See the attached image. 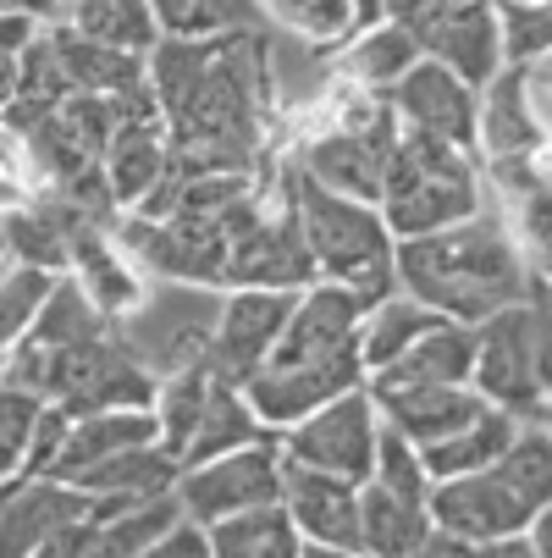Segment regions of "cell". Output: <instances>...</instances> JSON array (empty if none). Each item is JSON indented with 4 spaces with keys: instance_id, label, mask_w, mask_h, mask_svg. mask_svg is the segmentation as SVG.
<instances>
[{
    "instance_id": "obj_22",
    "label": "cell",
    "mask_w": 552,
    "mask_h": 558,
    "mask_svg": "<svg viewBox=\"0 0 552 558\" xmlns=\"http://www.w3.org/2000/svg\"><path fill=\"white\" fill-rule=\"evenodd\" d=\"M61 72H66V89L72 95H122V89H138L149 77V56H127V50H106L84 34H72L66 23H50L45 28Z\"/></svg>"
},
{
    "instance_id": "obj_41",
    "label": "cell",
    "mask_w": 552,
    "mask_h": 558,
    "mask_svg": "<svg viewBox=\"0 0 552 558\" xmlns=\"http://www.w3.org/2000/svg\"><path fill=\"white\" fill-rule=\"evenodd\" d=\"M89 536H95V514L66 520V525H61V531H50L28 558H84V553H89Z\"/></svg>"
},
{
    "instance_id": "obj_7",
    "label": "cell",
    "mask_w": 552,
    "mask_h": 558,
    "mask_svg": "<svg viewBox=\"0 0 552 558\" xmlns=\"http://www.w3.org/2000/svg\"><path fill=\"white\" fill-rule=\"evenodd\" d=\"M172 493H177L183 520H194V525H216L226 514L282 504V442H277V432L260 437V442L232 448V453H216L205 464H183Z\"/></svg>"
},
{
    "instance_id": "obj_47",
    "label": "cell",
    "mask_w": 552,
    "mask_h": 558,
    "mask_svg": "<svg viewBox=\"0 0 552 558\" xmlns=\"http://www.w3.org/2000/svg\"><path fill=\"white\" fill-rule=\"evenodd\" d=\"M525 7H541V0H525Z\"/></svg>"
},
{
    "instance_id": "obj_11",
    "label": "cell",
    "mask_w": 552,
    "mask_h": 558,
    "mask_svg": "<svg viewBox=\"0 0 552 558\" xmlns=\"http://www.w3.org/2000/svg\"><path fill=\"white\" fill-rule=\"evenodd\" d=\"M293 299L287 288H226L221 293V310H216V332H210V371L232 387H244L277 349L287 315H293Z\"/></svg>"
},
{
    "instance_id": "obj_18",
    "label": "cell",
    "mask_w": 552,
    "mask_h": 558,
    "mask_svg": "<svg viewBox=\"0 0 552 558\" xmlns=\"http://www.w3.org/2000/svg\"><path fill=\"white\" fill-rule=\"evenodd\" d=\"M365 392L376 398V415L409 437L415 448L442 442L447 432H458L464 421H476V410L487 398L476 387H415V381H365Z\"/></svg>"
},
{
    "instance_id": "obj_32",
    "label": "cell",
    "mask_w": 552,
    "mask_h": 558,
    "mask_svg": "<svg viewBox=\"0 0 552 558\" xmlns=\"http://www.w3.org/2000/svg\"><path fill=\"white\" fill-rule=\"evenodd\" d=\"M420 61V39L404 28V23H370L348 50H343V66H348V77H359V84L365 89H392V84H398V77L409 72Z\"/></svg>"
},
{
    "instance_id": "obj_26",
    "label": "cell",
    "mask_w": 552,
    "mask_h": 558,
    "mask_svg": "<svg viewBox=\"0 0 552 558\" xmlns=\"http://www.w3.org/2000/svg\"><path fill=\"white\" fill-rule=\"evenodd\" d=\"M205 558H304V536L282 504H266L205 525Z\"/></svg>"
},
{
    "instance_id": "obj_23",
    "label": "cell",
    "mask_w": 552,
    "mask_h": 558,
    "mask_svg": "<svg viewBox=\"0 0 552 558\" xmlns=\"http://www.w3.org/2000/svg\"><path fill=\"white\" fill-rule=\"evenodd\" d=\"M476 371V327L464 322H442L431 327L415 349H404L392 365L370 371L365 381H415V387H469Z\"/></svg>"
},
{
    "instance_id": "obj_43",
    "label": "cell",
    "mask_w": 552,
    "mask_h": 558,
    "mask_svg": "<svg viewBox=\"0 0 552 558\" xmlns=\"http://www.w3.org/2000/svg\"><path fill=\"white\" fill-rule=\"evenodd\" d=\"M469 558H541L530 547V536H492V542H469Z\"/></svg>"
},
{
    "instance_id": "obj_30",
    "label": "cell",
    "mask_w": 552,
    "mask_h": 558,
    "mask_svg": "<svg viewBox=\"0 0 552 558\" xmlns=\"http://www.w3.org/2000/svg\"><path fill=\"white\" fill-rule=\"evenodd\" d=\"M260 437H271V432L255 421L244 387H232V381L216 376V381H210V398H205V410H199V421H194V432H188L183 464H205V459H216V453H232V448L260 442Z\"/></svg>"
},
{
    "instance_id": "obj_25",
    "label": "cell",
    "mask_w": 552,
    "mask_h": 558,
    "mask_svg": "<svg viewBox=\"0 0 552 558\" xmlns=\"http://www.w3.org/2000/svg\"><path fill=\"white\" fill-rule=\"evenodd\" d=\"M519 426H525L519 415H508V410H498V404H481V410H476V421H464V426H458V432H447L442 442L420 448L426 475H431V482H447V475L492 470V464H498V453L514 442V432H519Z\"/></svg>"
},
{
    "instance_id": "obj_45",
    "label": "cell",
    "mask_w": 552,
    "mask_h": 558,
    "mask_svg": "<svg viewBox=\"0 0 552 558\" xmlns=\"http://www.w3.org/2000/svg\"><path fill=\"white\" fill-rule=\"evenodd\" d=\"M56 7H61V0H0V12H23V17H39V23H45Z\"/></svg>"
},
{
    "instance_id": "obj_29",
    "label": "cell",
    "mask_w": 552,
    "mask_h": 558,
    "mask_svg": "<svg viewBox=\"0 0 552 558\" xmlns=\"http://www.w3.org/2000/svg\"><path fill=\"white\" fill-rule=\"evenodd\" d=\"M447 315H437V310H426L420 299H409V293H387L381 304H370L365 310V322H359V360H365V376L370 371H381V365H392L404 349H415L431 327H442Z\"/></svg>"
},
{
    "instance_id": "obj_14",
    "label": "cell",
    "mask_w": 552,
    "mask_h": 558,
    "mask_svg": "<svg viewBox=\"0 0 552 558\" xmlns=\"http://www.w3.org/2000/svg\"><path fill=\"white\" fill-rule=\"evenodd\" d=\"M420 39V56L442 61L453 77H464L469 89H487L492 77L508 66L503 61V23H498V0H453L437 17L409 28Z\"/></svg>"
},
{
    "instance_id": "obj_27",
    "label": "cell",
    "mask_w": 552,
    "mask_h": 558,
    "mask_svg": "<svg viewBox=\"0 0 552 558\" xmlns=\"http://www.w3.org/2000/svg\"><path fill=\"white\" fill-rule=\"evenodd\" d=\"M66 7V28L84 34L106 50H127V56H149L161 45V23H155L149 0H61Z\"/></svg>"
},
{
    "instance_id": "obj_33",
    "label": "cell",
    "mask_w": 552,
    "mask_h": 558,
    "mask_svg": "<svg viewBox=\"0 0 552 558\" xmlns=\"http://www.w3.org/2000/svg\"><path fill=\"white\" fill-rule=\"evenodd\" d=\"M492 470L503 475V487L536 514L541 504H552V432L541 421H525L514 432V442L498 453Z\"/></svg>"
},
{
    "instance_id": "obj_42",
    "label": "cell",
    "mask_w": 552,
    "mask_h": 558,
    "mask_svg": "<svg viewBox=\"0 0 552 558\" xmlns=\"http://www.w3.org/2000/svg\"><path fill=\"white\" fill-rule=\"evenodd\" d=\"M138 558H205V525L194 520H177L167 536H155Z\"/></svg>"
},
{
    "instance_id": "obj_24",
    "label": "cell",
    "mask_w": 552,
    "mask_h": 558,
    "mask_svg": "<svg viewBox=\"0 0 552 558\" xmlns=\"http://www.w3.org/2000/svg\"><path fill=\"white\" fill-rule=\"evenodd\" d=\"M183 464L161 448V442H138V448H122L100 464H89L84 475H77V493L89 498H122V504H144V498H167L177 487Z\"/></svg>"
},
{
    "instance_id": "obj_38",
    "label": "cell",
    "mask_w": 552,
    "mask_h": 558,
    "mask_svg": "<svg viewBox=\"0 0 552 558\" xmlns=\"http://www.w3.org/2000/svg\"><path fill=\"white\" fill-rule=\"evenodd\" d=\"M519 205V238H525V266L541 288H552V183H541L536 194L514 199Z\"/></svg>"
},
{
    "instance_id": "obj_39",
    "label": "cell",
    "mask_w": 552,
    "mask_h": 558,
    "mask_svg": "<svg viewBox=\"0 0 552 558\" xmlns=\"http://www.w3.org/2000/svg\"><path fill=\"white\" fill-rule=\"evenodd\" d=\"M72 432V415L61 404H39V421H34V437H28V459H23V475H50L61 442Z\"/></svg>"
},
{
    "instance_id": "obj_21",
    "label": "cell",
    "mask_w": 552,
    "mask_h": 558,
    "mask_svg": "<svg viewBox=\"0 0 552 558\" xmlns=\"http://www.w3.org/2000/svg\"><path fill=\"white\" fill-rule=\"evenodd\" d=\"M100 172H106V189H111L116 210H133L167 172V122L161 117H127V122H116Z\"/></svg>"
},
{
    "instance_id": "obj_28",
    "label": "cell",
    "mask_w": 552,
    "mask_h": 558,
    "mask_svg": "<svg viewBox=\"0 0 552 558\" xmlns=\"http://www.w3.org/2000/svg\"><path fill=\"white\" fill-rule=\"evenodd\" d=\"M426 536H431L426 504H404L376 482L359 487V553L365 558H409Z\"/></svg>"
},
{
    "instance_id": "obj_31",
    "label": "cell",
    "mask_w": 552,
    "mask_h": 558,
    "mask_svg": "<svg viewBox=\"0 0 552 558\" xmlns=\"http://www.w3.org/2000/svg\"><path fill=\"white\" fill-rule=\"evenodd\" d=\"M106 327H111V315H106L84 288H77L72 271H61L56 288L45 293L39 315L28 322V338L45 343V349H66V343H84V338H95V332H106Z\"/></svg>"
},
{
    "instance_id": "obj_46",
    "label": "cell",
    "mask_w": 552,
    "mask_h": 558,
    "mask_svg": "<svg viewBox=\"0 0 552 558\" xmlns=\"http://www.w3.org/2000/svg\"><path fill=\"white\" fill-rule=\"evenodd\" d=\"M530 299H536V304H541V310L552 315V288H541V282H530Z\"/></svg>"
},
{
    "instance_id": "obj_1",
    "label": "cell",
    "mask_w": 552,
    "mask_h": 558,
    "mask_svg": "<svg viewBox=\"0 0 552 558\" xmlns=\"http://www.w3.org/2000/svg\"><path fill=\"white\" fill-rule=\"evenodd\" d=\"M266 45L255 28L232 34H161L149 50V89L167 122V161L183 178L255 172L266 128Z\"/></svg>"
},
{
    "instance_id": "obj_4",
    "label": "cell",
    "mask_w": 552,
    "mask_h": 558,
    "mask_svg": "<svg viewBox=\"0 0 552 558\" xmlns=\"http://www.w3.org/2000/svg\"><path fill=\"white\" fill-rule=\"evenodd\" d=\"M381 221L392 238H420L437 227H453L464 216L481 210V178H476V155L453 149L426 133H398L381 172Z\"/></svg>"
},
{
    "instance_id": "obj_19",
    "label": "cell",
    "mask_w": 552,
    "mask_h": 558,
    "mask_svg": "<svg viewBox=\"0 0 552 558\" xmlns=\"http://www.w3.org/2000/svg\"><path fill=\"white\" fill-rule=\"evenodd\" d=\"M138 442H161V421L155 410H95V415H72V432L50 464L56 482H77L89 464L122 453V448H138Z\"/></svg>"
},
{
    "instance_id": "obj_35",
    "label": "cell",
    "mask_w": 552,
    "mask_h": 558,
    "mask_svg": "<svg viewBox=\"0 0 552 558\" xmlns=\"http://www.w3.org/2000/svg\"><path fill=\"white\" fill-rule=\"evenodd\" d=\"M56 277H61V271L23 266V260L0 271V349L17 343V338L28 332V322L39 315V304H45V293L56 288Z\"/></svg>"
},
{
    "instance_id": "obj_16",
    "label": "cell",
    "mask_w": 552,
    "mask_h": 558,
    "mask_svg": "<svg viewBox=\"0 0 552 558\" xmlns=\"http://www.w3.org/2000/svg\"><path fill=\"white\" fill-rule=\"evenodd\" d=\"M282 509L309 547L359 553V487L282 453Z\"/></svg>"
},
{
    "instance_id": "obj_9",
    "label": "cell",
    "mask_w": 552,
    "mask_h": 558,
    "mask_svg": "<svg viewBox=\"0 0 552 558\" xmlns=\"http://www.w3.org/2000/svg\"><path fill=\"white\" fill-rule=\"evenodd\" d=\"M376 437H381V415H376V398L365 387L332 398V404H321L315 415L277 432V442L293 464L343 475V482H354V487H365L370 470H376Z\"/></svg>"
},
{
    "instance_id": "obj_5",
    "label": "cell",
    "mask_w": 552,
    "mask_h": 558,
    "mask_svg": "<svg viewBox=\"0 0 552 558\" xmlns=\"http://www.w3.org/2000/svg\"><path fill=\"white\" fill-rule=\"evenodd\" d=\"M216 310H221V288L155 282V288H144V299L127 315H116L111 327L155 381H167V376H177V371H188L210 354Z\"/></svg>"
},
{
    "instance_id": "obj_6",
    "label": "cell",
    "mask_w": 552,
    "mask_h": 558,
    "mask_svg": "<svg viewBox=\"0 0 552 558\" xmlns=\"http://www.w3.org/2000/svg\"><path fill=\"white\" fill-rule=\"evenodd\" d=\"M155 381L127 343L116 338V327L66 343L50 360V381H45V404H61L66 415H95V410H155Z\"/></svg>"
},
{
    "instance_id": "obj_3",
    "label": "cell",
    "mask_w": 552,
    "mask_h": 558,
    "mask_svg": "<svg viewBox=\"0 0 552 558\" xmlns=\"http://www.w3.org/2000/svg\"><path fill=\"white\" fill-rule=\"evenodd\" d=\"M277 189L298 216V232H304L309 260H315V282L348 288L354 299H365V310L381 304L387 293H398V277H392V232H387L376 205L315 183L298 161L282 172Z\"/></svg>"
},
{
    "instance_id": "obj_34",
    "label": "cell",
    "mask_w": 552,
    "mask_h": 558,
    "mask_svg": "<svg viewBox=\"0 0 552 558\" xmlns=\"http://www.w3.org/2000/svg\"><path fill=\"white\" fill-rule=\"evenodd\" d=\"M370 482L387 487L392 498H404V504H426L431 498V475H426V459L409 437H398L387 421H381V437H376V470H370Z\"/></svg>"
},
{
    "instance_id": "obj_15",
    "label": "cell",
    "mask_w": 552,
    "mask_h": 558,
    "mask_svg": "<svg viewBox=\"0 0 552 558\" xmlns=\"http://www.w3.org/2000/svg\"><path fill=\"white\" fill-rule=\"evenodd\" d=\"M426 514L437 531L458 536V542H492V536H519L530 525V509L503 487L498 470H469V475H447L431 482Z\"/></svg>"
},
{
    "instance_id": "obj_44",
    "label": "cell",
    "mask_w": 552,
    "mask_h": 558,
    "mask_svg": "<svg viewBox=\"0 0 552 558\" xmlns=\"http://www.w3.org/2000/svg\"><path fill=\"white\" fill-rule=\"evenodd\" d=\"M525 536H530V547H536L541 558H552V504H541V509L530 514V525H525Z\"/></svg>"
},
{
    "instance_id": "obj_8",
    "label": "cell",
    "mask_w": 552,
    "mask_h": 558,
    "mask_svg": "<svg viewBox=\"0 0 552 558\" xmlns=\"http://www.w3.org/2000/svg\"><path fill=\"white\" fill-rule=\"evenodd\" d=\"M398 117H392L387 95L359 106L348 122H338L332 133H315L298 155V167L315 178V183H327L348 199H365L376 205L381 199V172H387V155L392 144H398Z\"/></svg>"
},
{
    "instance_id": "obj_20",
    "label": "cell",
    "mask_w": 552,
    "mask_h": 558,
    "mask_svg": "<svg viewBox=\"0 0 552 558\" xmlns=\"http://www.w3.org/2000/svg\"><path fill=\"white\" fill-rule=\"evenodd\" d=\"M541 138L547 133L530 111L525 66H503L476 100V149H487L492 161H503V155H536Z\"/></svg>"
},
{
    "instance_id": "obj_13",
    "label": "cell",
    "mask_w": 552,
    "mask_h": 558,
    "mask_svg": "<svg viewBox=\"0 0 552 558\" xmlns=\"http://www.w3.org/2000/svg\"><path fill=\"white\" fill-rule=\"evenodd\" d=\"M476 100L481 95L431 56H420L398 84L387 89V106H392V117H398V128L442 138V144L469 149V155H476Z\"/></svg>"
},
{
    "instance_id": "obj_2",
    "label": "cell",
    "mask_w": 552,
    "mask_h": 558,
    "mask_svg": "<svg viewBox=\"0 0 552 558\" xmlns=\"http://www.w3.org/2000/svg\"><path fill=\"white\" fill-rule=\"evenodd\" d=\"M392 277H398V293L464 327H481L487 315L530 299L536 282L514 232L487 210L420 238H392Z\"/></svg>"
},
{
    "instance_id": "obj_10",
    "label": "cell",
    "mask_w": 552,
    "mask_h": 558,
    "mask_svg": "<svg viewBox=\"0 0 552 558\" xmlns=\"http://www.w3.org/2000/svg\"><path fill=\"white\" fill-rule=\"evenodd\" d=\"M487 404L536 421L541 415V376H536V304L519 299L476 327V371H469Z\"/></svg>"
},
{
    "instance_id": "obj_40",
    "label": "cell",
    "mask_w": 552,
    "mask_h": 558,
    "mask_svg": "<svg viewBox=\"0 0 552 558\" xmlns=\"http://www.w3.org/2000/svg\"><path fill=\"white\" fill-rule=\"evenodd\" d=\"M199 7V34H232L260 23V0H194Z\"/></svg>"
},
{
    "instance_id": "obj_48",
    "label": "cell",
    "mask_w": 552,
    "mask_h": 558,
    "mask_svg": "<svg viewBox=\"0 0 552 558\" xmlns=\"http://www.w3.org/2000/svg\"><path fill=\"white\" fill-rule=\"evenodd\" d=\"M541 7H547V12H552V0H541Z\"/></svg>"
},
{
    "instance_id": "obj_36",
    "label": "cell",
    "mask_w": 552,
    "mask_h": 558,
    "mask_svg": "<svg viewBox=\"0 0 552 558\" xmlns=\"http://www.w3.org/2000/svg\"><path fill=\"white\" fill-rule=\"evenodd\" d=\"M498 23H503V61L508 66H530V61L552 56V12L547 7L498 0Z\"/></svg>"
},
{
    "instance_id": "obj_12",
    "label": "cell",
    "mask_w": 552,
    "mask_h": 558,
    "mask_svg": "<svg viewBox=\"0 0 552 558\" xmlns=\"http://www.w3.org/2000/svg\"><path fill=\"white\" fill-rule=\"evenodd\" d=\"M365 387V360L359 349L348 354H332V360H309V365H260L249 381H244V398L266 432H287L293 421L315 415L332 398Z\"/></svg>"
},
{
    "instance_id": "obj_17",
    "label": "cell",
    "mask_w": 552,
    "mask_h": 558,
    "mask_svg": "<svg viewBox=\"0 0 552 558\" xmlns=\"http://www.w3.org/2000/svg\"><path fill=\"white\" fill-rule=\"evenodd\" d=\"M95 514V498L56 475H12L0 482V558H28L66 520Z\"/></svg>"
},
{
    "instance_id": "obj_37",
    "label": "cell",
    "mask_w": 552,
    "mask_h": 558,
    "mask_svg": "<svg viewBox=\"0 0 552 558\" xmlns=\"http://www.w3.org/2000/svg\"><path fill=\"white\" fill-rule=\"evenodd\" d=\"M39 392H23L12 381H0V482L23 475V459H28V437H34V421H39Z\"/></svg>"
}]
</instances>
